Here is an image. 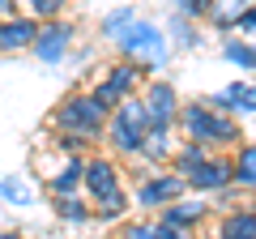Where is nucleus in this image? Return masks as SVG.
Listing matches in <instances>:
<instances>
[{"label": "nucleus", "instance_id": "6e6552de", "mask_svg": "<svg viewBox=\"0 0 256 239\" xmlns=\"http://www.w3.org/2000/svg\"><path fill=\"white\" fill-rule=\"evenodd\" d=\"M184 180H188L192 192H222V188L235 184V166H230V158H214L210 154L192 175H184Z\"/></svg>", "mask_w": 256, "mask_h": 239}, {"label": "nucleus", "instance_id": "9b49d317", "mask_svg": "<svg viewBox=\"0 0 256 239\" xmlns=\"http://www.w3.org/2000/svg\"><path fill=\"white\" fill-rule=\"evenodd\" d=\"M205 102H210L214 111H222V116H226V111H256V86L252 82H230L226 90L210 94Z\"/></svg>", "mask_w": 256, "mask_h": 239}, {"label": "nucleus", "instance_id": "f03ea898", "mask_svg": "<svg viewBox=\"0 0 256 239\" xmlns=\"http://www.w3.org/2000/svg\"><path fill=\"white\" fill-rule=\"evenodd\" d=\"M180 132L184 141H196V146L205 150H222V146H235L244 132H239V124L230 116H222V111H214L210 102H184L180 107Z\"/></svg>", "mask_w": 256, "mask_h": 239}, {"label": "nucleus", "instance_id": "412c9836", "mask_svg": "<svg viewBox=\"0 0 256 239\" xmlns=\"http://www.w3.org/2000/svg\"><path fill=\"white\" fill-rule=\"evenodd\" d=\"M222 56H226L230 64L256 68V47H252V43H239V38H230V43H222Z\"/></svg>", "mask_w": 256, "mask_h": 239}, {"label": "nucleus", "instance_id": "bb28decb", "mask_svg": "<svg viewBox=\"0 0 256 239\" xmlns=\"http://www.w3.org/2000/svg\"><path fill=\"white\" fill-rule=\"evenodd\" d=\"M180 4V13H188V18H210L214 0H175Z\"/></svg>", "mask_w": 256, "mask_h": 239}, {"label": "nucleus", "instance_id": "1a4fd4ad", "mask_svg": "<svg viewBox=\"0 0 256 239\" xmlns=\"http://www.w3.org/2000/svg\"><path fill=\"white\" fill-rule=\"evenodd\" d=\"M68 38H73V30L64 26V22H43V26H38V38H34V47H30V52H34L43 64H60L64 52H68Z\"/></svg>", "mask_w": 256, "mask_h": 239}, {"label": "nucleus", "instance_id": "a211bd4d", "mask_svg": "<svg viewBox=\"0 0 256 239\" xmlns=\"http://www.w3.org/2000/svg\"><path fill=\"white\" fill-rule=\"evenodd\" d=\"M230 166H235V184L239 188H256V146H239L235 158H230Z\"/></svg>", "mask_w": 256, "mask_h": 239}, {"label": "nucleus", "instance_id": "9d476101", "mask_svg": "<svg viewBox=\"0 0 256 239\" xmlns=\"http://www.w3.org/2000/svg\"><path fill=\"white\" fill-rule=\"evenodd\" d=\"M34 38H38V22L30 18V13H18V18L0 22V56L26 52V47H34Z\"/></svg>", "mask_w": 256, "mask_h": 239}, {"label": "nucleus", "instance_id": "7c9ffc66", "mask_svg": "<svg viewBox=\"0 0 256 239\" xmlns=\"http://www.w3.org/2000/svg\"><path fill=\"white\" fill-rule=\"evenodd\" d=\"M0 239H22V235H18V230H0Z\"/></svg>", "mask_w": 256, "mask_h": 239}, {"label": "nucleus", "instance_id": "f8f14e48", "mask_svg": "<svg viewBox=\"0 0 256 239\" xmlns=\"http://www.w3.org/2000/svg\"><path fill=\"white\" fill-rule=\"evenodd\" d=\"M214 239H256V210H230Z\"/></svg>", "mask_w": 256, "mask_h": 239}, {"label": "nucleus", "instance_id": "b1692460", "mask_svg": "<svg viewBox=\"0 0 256 239\" xmlns=\"http://www.w3.org/2000/svg\"><path fill=\"white\" fill-rule=\"evenodd\" d=\"M98 210H94V218H120V214L128 210V196L124 192H116V196H107V201H94Z\"/></svg>", "mask_w": 256, "mask_h": 239}, {"label": "nucleus", "instance_id": "f3484780", "mask_svg": "<svg viewBox=\"0 0 256 239\" xmlns=\"http://www.w3.org/2000/svg\"><path fill=\"white\" fill-rule=\"evenodd\" d=\"M141 158H150V162H171L175 158V150H171V128H154L146 137V146H141Z\"/></svg>", "mask_w": 256, "mask_h": 239}, {"label": "nucleus", "instance_id": "39448f33", "mask_svg": "<svg viewBox=\"0 0 256 239\" xmlns=\"http://www.w3.org/2000/svg\"><path fill=\"white\" fill-rule=\"evenodd\" d=\"M141 98H146V111H150V132L154 128H175L180 124V94H175L171 82H146V90H141Z\"/></svg>", "mask_w": 256, "mask_h": 239}, {"label": "nucleus", "instance_id": "a878e982", "mask_svg": "<svg viewBox=\"0 0 256 239\" xmlns=\"http://www.w3.org/2000/svg\"><path fill=\"white\" fill-rule=\"evenodd\" d=\"M171 26H175V43H180V47H196V30H192L188 22H184V13H175V22H171Z\"/></svg>", "mask_w": 256, "mask_h": 239}, {"label": "nucleus", "instance_id": "aec40b11", "mask_svg": "<svg viewBox=\"0 0 256 239\" xmlns=\"http://www.w3.org/2000/svg\"><path fill=\"white\" fill-rule=\"evenodd\" d=\"M132 22H137L132 4H120V9H111L107 18H102V34H107V38H120V34L128 30V26H132Z\"/></svg>", "mask_w": 256, "mask_h": 239}, {"label": "nucleus", "instance_id": "c85d7f7f", "mask_svg": "<svg viewBox=\"0 0 256 239\" xmlns=\"http://www.w3.org/2000/svg\"><path fill=\"white\" fill-rule=\"evenodd\" d=\"M158 230H162V239H188V230L171 226V222H158Z\"/></svg>", "mask_w": 256, "mask_h": 239}, {"label": "nucleus", "instance_id": "20e7f679", "mask_svg": "<svg viewBox=\"0 0 256 239\" xmlns=\"http://www.w3.org/2000/svg\"><path fill=\"white\" fill-rule=\"evenodd\" d=\"M116 47H120L124 60H132V64H162V60H166V38H162V30H158L154 22H141V18L116 38Z\"/></svg>", "mask_w": 256, "mask_h": 239}, {"label": "nucleus", "instance_id": "ddd939ff", "mask_svg": "<svg viewBox=\"0 0 256 239\" xmlns=\"http://www.w3.org/2000/svg\"><path fill=\"white\" fill-rule=\"evenodd\" d=\"M107 82L116 86V90L124 94V98H132V94H137V86L146 82V68H141V64H132V60H116V64L107 68Z\"/></svg>", "mask_w": 256, "mask_h": 239}, {"label": "nucleus", "instance_id": "4468645a", "mask_svg": "<svg viewBox=\"0 0 256 239\" xmlns=\"http://www.w3.org/2000/svg\"><path fill=\"white\" fill-rule=\"evenodd\" d=\"M158 222H171V226H180V230H192V226H201V222H205V205L175 201V205H166V210L158 214Z\"/></svg>", "mask_w": 256, "mask_h": 239}, {"label": "nucleus", "instance_id": "c756f323", "mask_svg": "<svg viewBox=\"0 0 256 239\" xmlns=\"http://www.w3.org/2000/svg\"><path fill=\"white\" fill-rule=\"evenodd\" d=\"M4 18H18V0H0V22Z\"/></svg>", "mask_w": 256, "mask_h": 239}, {"label": "nucleus", "instance_id": "cd10ccee", "mask_svg": "<svg viewBox=\"0 0 256 239\" xmlns=\"http://www.w3.org/2000/svg\"><path fill=\"white\" fill-rule=\"evenodd\" d=\"M239 30H244V34H256V0H252V9L244 13V22H239Z\"/></svg>", "mask_w": 256, "mask_h": 239}, {"label": "nucleus", "instance_id": "f257e3e1", "mask_svg": "<svg viewBox=\"0 0 256 239\" xmlns=\"http://www.w3.org/2000/svg\"><path fill=\"white\" fill-rule=\"evenodd\" d=\"M107 124H111V111L102 107L94 94L73 90L68 98L60 102V107H56V128L64 132L60 146H64V150H73V154H86L94 141H102Z\"/></svg>", "mask_w": 256, "mask_h": 239}, {"label": "nucleus", "instance_id": "7ed1b4c3", "mask_svg": "<svg viewBox=\"0 0 256 239\" xmlns=\"http://www.w3.org/2000/svg\"><path fill=\"white\" fill-rule=\"evenodd\" d=\"M146 137H150V111H146V98L132 94V98H124L111 111V124H107V132H102V141H107L111 154L132 158V154H141Z\"/></svg>", "mask_w": 256, "mask_h": 239}, {"label": "nucleus", "instance_id": "2eb2a0df", "mask_svg": "<svg viewBox=\"0 0 256 239\" xmlns=\"http://www.w3.org/2000/svg\"><path fill=\"white\" fill-rule=\"evenodd\" d=\"M248 9H252V0H214L210 22H214V26H222V30H230V26H239V22H244Z\"/></svg>", "mask_w": 256, "mask_h": 239}, {"label": "nucleus", "instance_id": "6ab92c4d", "mask_svg": "<svg viewBox=\"0 0 256 239\" xmlns=\"http://www.w3.org/2000/svg\"><path fill=\"white\" fill-rule=\"evenodd\" d=\"M56 214H60L64 222H90L94 210L82 201V196H56Z\"/></svg>", "mask_w": 256, "mask_h": 239}, {"label": "nucleus", "instance_id": "4be33fe9", "mask_svg": "<svg viewBox=\"0 0 256 239\" xmlns=\"http://www.w3.org/2000/svg\"><path fill=\"white\" fill-rule=\"evenodd\" d=\"M64 4H68V0H26V9H30L34 22H56L64 13Z\"/></svg>", "mask_w": 256, "mask_h": 239}, {"label": "nucleus", "instance_id": "5701e85b", "mask_svg": "<svg viewBox=\"0 0 256 239\" xmlns=\"http://www.w3.org/2000/svg\"><path fill=\"white\" fill-rule=\"evenodd\" d=\"M120 239H162V230H158V222H128Z\"/></svg>", "mask_w": 256, "mask_h": 239}, {"label": "nucleus", "instance_id": "0eeeda50", "mask_svg": "<svg viewBox=\"0 0 256 239\" xmlns=\"http://www.w3.org/2000/svg\"><path fill=\"white\" fill-rule=\"evenodd\" d=\"M86 192H90V201H107V196L124 192L120 188V162L111 154H90L86 158Z\"/></svg>", "mask_w": 256, "mask_h": 239}, {"label": "nucleus", "instance_id": "393cba45", "mask_svg": "<svg viewBox=\"0 0 256 239\" xmlns=\"http://www.w3.org/2000/svg\"><path fill=\"white\" fill-rule=\"evenodd\" d=\"M0 196H4V201H13V205H26V201H30V192L18 184V180H0Z\"/></svg>", "mask_w": 256, "mask_h": 239}, {"label": "nucleus", "instance_id": "423d86ee", "mask_svg": "<svg viewBox=\"0 0 256 239\" xmlns=\"http://www.w3.org/2000/svg\"><path fill=\"white\" fill-rule=\"evenodd\" d=\"M188 192V180L184 175H175V171H154V175H146L141 180V188H137V205H146V210H154V205H175L180 196Z\"/></svg>", "mask_w": 256, "mask_h": 239}, {"label": "nucleus", "instance_id": "dca6fc26", "mask_svg": "<svg viewBox=\"0 0 256 239\" xmlns=\"http://www.w3.org/2000/svg\"><path fill=\"white\" fill-rule=\"evenodd\" d=\"M205 158H210V150H205V146H196V141H184V146L175 150V158H171V171H175V175H192L196 166L205 162Z\"/></svg>", "mask_w": 256, "mask_h": 239}]
</instances>
